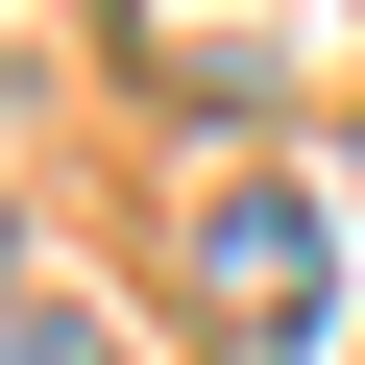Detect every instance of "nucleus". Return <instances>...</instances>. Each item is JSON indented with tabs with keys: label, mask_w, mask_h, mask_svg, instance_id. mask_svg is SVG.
<instances>
[{
	"label": "nucleus",
	"mask_w": 365,
	"mask_h": 365,
	"mask_svg": "<svg viewBox=\"0 0 365 365\" xmlns=\"http://www.w3.org/2000/svg\"><path fill=\"white\" fill-rule=\"evenodd\" d=\"M0 365H122V341H98L73 292H0Z\"/></svg>",
	"instance_id": "nucleus-2"
},
{
	"label": "nucleus",
	"mask_w": 365,
	"mask_h": 365,
	"mask_svg": "<svg viewBox=\"0 0 365 365\" xmlns=\"http://www.w3.org/2000/svg\"><path fill=\"white\" fill-rule=\"evenodd\" d=\"M195 292L244 317V365H317V317H341V244H317V195H292V170L195 195Z\"/></svg>",
	"instance_id": "nucleus-1"
}]
</instances>
